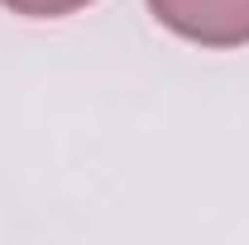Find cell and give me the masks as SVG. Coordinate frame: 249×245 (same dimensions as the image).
Listing matches in <instances>:
<instances>
[{
	"instance_id": "obj_1",
	"label": "cell",
	"mask_w": 249,
	"mask_h": 245,
	"mask_svg": "<svg viewBox=\"0 0 249 245\" xmlns=\"http://www.w3.org/2000/svg\"><path fill=\"white\" fill-rule=\"evenodd\" d=\"M163 29L182 34L206 48H240L249 43V0H149Z\"/></svg>"
},
{
	"instance_id": "obj_2",
	"label": "cell",
	"mask_w": 249,
	"mask_h": 245,
	"mask_svg": "<svg viewBox=\"0 0 249 245\" xmlns=\"http://www.w3.org/2000/svg\"><path fill=\"white\" fill-rule=\"evenodd\" d=\"M0 5L15 10V15H29V20H62V15L91 5V0H0Z\"/></svg>"
}]
</instances>
